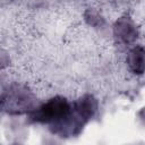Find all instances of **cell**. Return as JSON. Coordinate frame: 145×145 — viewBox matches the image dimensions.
I'll use <instances>...</instances> for the list:
<instances>
[{"instance_id": "cell-1", "label": "cell", "mask_w": 145, "mask_h": 145, "mask_svg": "<svg viewBox=\"0 0 145 145\" xmlns=\"http://www.w3.org/2000/svg\"><path fill=\"white\" fill-rule=\"evenodd\" d=\"M70 110L71 106L65 99H53L36 109L32 118L39 122H53L54 127H59L65 121Z\"/></svg>"}, {"instance_id": "cell-2", "label": "cell", "mask_w": 145, "mask_h": 145, "mask_svg": "<svg viewBox=\"0 0 145 145\" xmlns=\"http://www.w3.org/2000/svg\"><path fill=\"white\" fill-rule=\"evenodd\" d=\"M129 65L136 72L143 71V49L136 48L129 53Z\"/></svg>"}]
</instances>
